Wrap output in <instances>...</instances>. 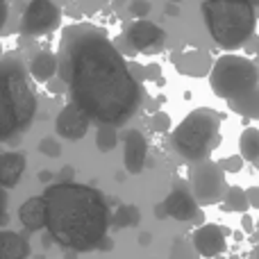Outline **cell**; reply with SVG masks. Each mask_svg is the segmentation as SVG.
I'll return each mask as SVG.
<instances>
[{"label":"cell","mask_w":259,"mask_h":259,"mask_svg":"<svg viewBox=\"0 0 259 259\" xmlns=\"http://www.w3.org/2000/svg\"><path fill=\"white\" fill-rule=\"evenodd\" d=\"M125 39L134 53H143V50H150V48H155V46H159L161 41L166 39V32L161 30L157 23L148 21V18H137V21L127 27Z\"/></svg>","instance_id":"30bf717a"},{"label":"cell","mask_w":259,"mask_h":259,"mask_svg":"<svg viewBox=\"0 0 259 259\" xmlns=\"http://www.w3.org/2000/svg\"><path fill=\"white\" fill-rule=\"evenodd\" d=\"M48 205V234L73 252H91L107 241L112 211L98 189L80 182H53L44 191Z\"/></svg>","instance_id":"7a4b0ae2"},{"label":"cell","mask_w":259,"mask_h":259,"mask_svg":"<svg viewBox=\"0 0 259 259\" xmlns=\"http://www.w3.org/2000/svg\"><path fill=\"white\" fill-rule=\"evenodd\" d=\"M243 157H241V152L239 155H232V157H228V159H223V161H219L221 166H223V170L225 173H239V170L243 168Z\"/></svg>","instance_id":"d4e9b609"},{"label":"cell","mask_w":259,"mask_h":259,"mask_svg":"<svg viewBox=\"0 0 259 259\" xmlns=\"http://www.w3.org/2000/svg\"><path fill=\"white\" fill-rule=\"evenodd\" d=\"M243 230H246V232H250V230H252V221H250V216H243Z\"/></svg>","instance_id":"1f68e13d"},{"label":"cell","mask_w":259,"mask_h":259,"mask_svg":"<svg viewBox=\"0 0 259 259\" xmlns=\"http://www.w3.org/2000/svg\"><path fill=\"white\" fill-rule=\"evenodd\" d=\"M228 107L243 118H259V87L239 96V98L228 100Z\"/></svg>","instance_id":"d6986e66"},{"label":"cell","mask_w":259,"mask_h":259,"mask_svg":"<svg viewBox=\"0 0 259 259\" xmlns=\"http://www.w3.org/2000/svg\"><path fill=\"white\" fill-rule=\"evenodd\" d=\"M166 3H182V0H166Z\"/></svg>","instance_id":"8d00e7d4"},{"label":"cell","mask_w":259,"mask_h":259,"mask_svg":"<svg viewBox=\"0 0 259 259\" xmlns=\"http://www.w3.org/2000/svg\"><path fill=\"white\" fill-rule=\"evenodd\" d=\"M73 178H75V168L66 166V168H62V173H59L57 182H73Z\"/></svg>","instance_id":"83f0119b"},{"label":"cell","mask_w":259,"mask_h":259,"mask_svg":"<svg viewBox=\"0 0 259 259\" xmlns=\"http://www.w3.org/2000/svg\"><path fill=\"white\" fill-rule=\"evenodd\" d=\"M27 3H32V0H27Z\"/></svg>","instance_id":"74e56055"},{"label":"cell","mask_w":259,"mask_h":259,"mask_svg":"<svg viewBox=\"0 0 259 259\" xmlns=\"http://www.w3.org/2000/svg\"><path fill=\"white\" fill-rule=\"evenodd\" d=\"M55 75H59V55L50 50H41L30 62V77L36 82H50Z\"/></svg>","instance_id":"e0dca14e"},{"label":"cell","mask_w":259,"mask_h":259,"mask_svg":"<svg viewBox=\"0 0 259 259\" xmlns=\"http://www.w3.org/2000/svg\"><path fill=\"white\" fill-rule=\"evenodd\" d=\"M89 123L91 118L77 107L75 103H68L66 107H62V112L55 118V130L62 139L68 141H80L84 139V134L89 132Z\"/></svg>","instance_id":"9c48e42d"},{"label":"cell","mask_w":259,"mask_h":259,"mask_svg":"<svg viewBox=\"0 0 259 259\" xmlns=\"http://www.w3.org/2000/svg\"><path fill=\"white\" fill-rule=\"evenodd\" d=\"M62 12L53 0H32L21 18V32L27 36H41L59 25Z\"/></svg>","instance_id":"ba28073f"},{"label":"cell","mask_w":259,"mask_h":259,"mask_svg":"<svg viewBox=\"0 0 259 259\" xmlns=\"http://www.w3.org/2000/svg\"><path fill=\"white\" fill-rule=\"evenodd\" d=\"M175 66H178V71L184 73V75L202 77V75H209L211 73L214 62L209 59V55H207L205 50H189V53H184L182 57L175 62Z\"/></svg>","instance_id":"2e32d148"},{"label":"cell","mask_w":259,"mask_h":259,"mask_svg":"<svg viewBox=\"0 0 259 259\" xmlns=\"http://www.w3.org/2000/svg\"><path fill=\"white\" fill-rule=\"evenodd\" d=\"M150 127L155 130V132H168L170 130V116L166 112H157L150 121Z\"/></svg>","instance_id":"484cf974"},{"label":"cell","mask_w":259,"mask_h":259,"mask_svg":"<svg viewBox=\"0 0 259 259\" xmlns=\"http://www.w3.org/2000/svg\"><path fill=\"white\" fill-rule=\"evenodd\" d=\"M223 205L225 209L230 211H239V214H246L250 209V198H248V189L241 187H230L228 193L223 198Z\"/></svg>","instance_id":"44dd1931"},{"label":"cell","mask_w":259,"mask_h":259,"mask_svg":"<svg viewBox=\"0 0 259 259\" xmlns=\"http://www.w3.org/2000/svg\"><path fill=\"white\" fill-rule=\"evenodd\" d=\"M39 152H44L46 157H59L62 155V146H59V141H55V137H46L39 143Z\"/></svg>","instance_id":"cb8c5ba5"},{"label":"cell","mask_w":259,"mask_h":259,"mask_svg":"<svg viewBox=\"0 0 259 259\" xmlns=\"http://www.w3.org/2000/svg\"><path fill=\"white\" fill-rule=\"evenodd\" d=\"M170 146L189 164L209 159L221 146V114L209 107L189 112L170 134Z\"/></svg>","instance_id":"5b68a950"},{"label":"cell","mask_w":259,"mask_h":259,"mask_svg":"<svg viewBox=\"0 0 259 259\" xmlns=\"http://www.w3.org/2000/svg\"><path fill=\"white\" fill-rule=\"evenodd\" d=\"M25 155L23 152H3L0 157V184L5 189H12L21 182L25 170Z\"/></svg>","instance_id":"9a60e30c"},{"label":"cell","mask_w":259,"mask_h":259,"mask_svg":"<svg viewBox=\"0 0 259 259\" xmlns=\"http://www.w3.org/2000/svg\"><path fill=\"white\" fill-rule=\"evenodd\" d=\"M139 219H141V214L134 205H121L114 211L112 223L114 228H134V225H139Z\"/></svg>","instance_id":"7402d4cb"},{"label":"cell","mask_w":259,"mask_h":259,"mask_svg":"<svg viewBox=\"0 0 259 259\" xmlns=\"http://www.w3.org/2000/svg\"><path fill=\"white\" fill-rule=\"evenodd\" d=\"M166 211L170 219L175 221H191L198 214V198L193 196V191H189V187L184 182H175L173 191L168 193V198L164 200Z\"/></svg>","instance_id":"8fae6325"},{"label":"cell","mask_w":259,"mask_h":259,"mask_svg":"<svg viewBox=\"0 0 259 259\" xmlns=\"http://www.w3.org/2000/svg\"><path fill=\"white\" fill-rule=\"evenodd\" d=\"M148 241H150V234H143V237H141V246H148Z\"/></svg>","instance_id":"836d02e7"},{"label":"cell","mask_w":259,"mask_h":259,"mask_svg":"<svg viewBox=\"0 0 259 259\" xmlns=\"http://www.w3.org/2000/svg\"><path fill=\"white\" fill-rule=\"evenodd\" d=\"M127 9L134 18H146L148 14H150V3H148V0H132Z\"/></svg>","instance_id":"4316f807"},{"label":"cell","mask_w":259,"mask_h":259,"mask_svg":"<svg viewBox=\"0 0 259 259\" xmlns=\"http://www.w3.org/2000/svg\"><path fill=\"white\" fill-rule=\"evenodd\" d=\"M209 87L223 100L239 98L259 87V62L243 55H223L211 66Z\"/></svg>","instance_id":"8992f818"},{"label":"cell","mask_w":259,"mask_h":259,"mask_svg":"<svg viewBox=\"0 0 259 259\" xmlns=\"http://www.w3.org/2000/svg\"><path fill=\"white\" fill-rule=\"evenodd\" d=\"M166 12H168L170 16H178V12H180V9H178V3H168V7H166Z\"/></svg>","instance_id":"4dcf8cb0"},{"label":"cell","mask_w":259,"mask_h":259,"mask_svg":"<svg viewBox=\"0 0 259 259\" xmlns=\"http://www.w3.org/2000/svg\"><path fill=\"white\" fill-rule=\"evenodd\" d=\"M59 77L75 103L98 125H125L139 112L143 91L118 46L91 23L64 27Z\"/></svg>","instance_id":"6da1fadb"},{"label":"cell","mask_w":259,"mask_h":259,"mask_svg":"<svg viewBox=\"0 0 259 259\" xmlns=\"http://www.w3.org/2000/svg\"><path fill=\"white\" fill-rule=\"evenodd\" d=\"M30 257V243L23 234L3 230L0 232V259H27Z\"/></svg>","instance_id":"ac0fdd59"},{"label":"cell","mask_w":259,"mask_h":259,"mask_svg":"<svg viewBox=\"0 0 259 259\" xmlns=\"http://www.w3.org/2000/svg\"><path fill=\"white\" fill-rule=\"evenodd\" d=\"M207 30L223 50H239L255 36V5L250 0H205Z\"/></svg>","instance_id":"277c9868"},{"label":"cell","mask_w":259,"mask_h":259,"mask_svg":"<svg viewBox=\"0 0 259 259\" xmlns=\"http://www.w3.org/2000/svg\"><path fill=\"white\" fill-rule=\"evenodd\" d=\"M148 159V141L139 130H127L123 134V164L130 175H139Z\"/></svg>","instance_id":"7c38bea8"},{"label":"cell","mask_w":259,"mask_h":259,"mask_svg":"<svg viewBox=\"0 0 259 259\" xmlns=\"http://www.w3.org/2000/svg\"><path fill=\"white\" fill-rule=\"evenodd\" d=\"M228 241H225V232L214 223H207L193 232V250L202 259L219 257L225 252Z\"/></svg>","instance_id":"4fadbf2b"},{"label":"cell","mask_w":259,"mask_h":259,"mask_svg":"<svg viewBox=\"0 0 259 259\" xmlns=\"http://www.w3.org/2000/svg\"><path fill=\"white\" fill-rule=\"evenodd\" d=\"M252 168H255V170H259V159H257V161H252Z\"/></svg>","instance_id":"e575fe53"},{"label":"cell","mask_w":259,"mask_h":259,"mask_svg":"<svg viewBox=\"0 0 259 259\" xmlns=\"http://www.w3.org/2000/svg\"><path fill=\"white\" fill-rule=\"evenodd\" d=\"M239 152L246 161H257L259 159V130L257 127H246L239 139Z\"/></svg>","instance_id":"ffe728a7"},{"label":"cell","mask_w":259,"mask_h":259,"mask_svg":"<svg viewBox=\"0 0 259 259\" xmlns=\"http://www.w3.org/2000/svg\"><path fill=\"white\" fill-rule=\"evenodd\" d=\"M146 80H159V66L157 64H150L146 68Z\"/></svg>","instance_id":"f546056e"},{"label":"cell","mask_w":259,"mask_h":259,"mask_svg":"<svg viewBox=\"0 0 259 259\" xmlns=\"http://www.w3.org/2000/svg\"><path fill=\"white\" fill-rule=\"evenodd\" d=\"M18 221L27 232H41L48 230V205L44 196H32L18 209Z\"/></svg>","instance_id":"5bb4252c"},{"label":"cell","mask_w":259,"mask_h":259,"mask_svg":"<svg viewBox=\"0 0 259 259\" xmlns=\"http://www.w3.org/2000/svg\"><path fill=\"white\" fill-rule=\"evenodd\" d=\"M228 182H225V170L219 161H198L191 168V191L198 198L202 207L223 202L225 193H228Z\"/></svg>","instance_id":"52a82bcc"},{"label":"cell","mask_w":259,"mask_h":259,"mask_svg":"<svg viewBox=\"0 0 259 259\" xmlns=\"http://www.w3.org/2000/svg\"><path fill=\"white\" fill-rule=\"evenodd\" d=\"M252 53H255L259 59V36H255V41H252Z\"/></svg>","instance_id":"d6a6232c"},{"label":"cell","mask_w":259,"mask_h":259,"mask_svg":"<svg viewBox=\"0 0 259 259\" xmlns=\"http://www.w3.org/2000/svg\"><path fill=\"white\" fill-rule=\"evenodd\" d=\"M118 143V132L116 125H98V132H96V146H98L100 152H112Z\"/></svg>","instance_id":"603a6c76"},{"label":"cell","mask_w":259,"mask_h":259,"mask_svg":"<svg viewBox=\"0 0 259 259\" xmlns=\"http://www.w3.org/2000/svg\"><path fill=\"white\" fill-rule=\"evenodd\" d=\"M250 3H252V5H255V7H259V0H250Z\"/></svg>","instance_id":"d590c367"},{"label":"cell","mask_w":259,"mask_h":259,"mask_svg":"<svg viewBox=\"0 0 259 259\" xmlns=\"http://www.w3.org/2000/svg\"><path fill=\"white\" fill-rule=\"evenodd\" d=\"M3 80V109H0V139L12 141L16 134L30 127L36 114V94L30 87V77L16 55H5L0 62Z\"/></svg>","instance_id":"3957f363"},{"label":"cell","mask_w":259,"mask_h":259,"mask_svg":"<svg viewBox=\"0 0 259 259\" xmlns=\"http://www.w3.org/2000/svg\"><path fill=\"white\" fill-rule=\"evenodd\" d=\"M248 198H250V207L259 209V184L257 187H248Z\"/></svg>","instance_id":"f1b7e54d"}]
</instances>
